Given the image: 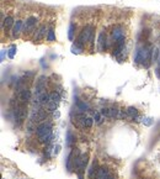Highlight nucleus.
Wrapping results in <instances>:
<instances>
[{
	"instance_id": "aec40b11",
	"label": "nucleus",
	"mask_w": 160,
	"mask_h": 179,
	"mask_svg": "<svg viewBox=\"0 0 160 179\" xmlns=\"http://www.w3.org/2000/svg\"><path fill=\"white\" fill-rule=\"evenodd\" d=\"M118 113L119 110L117 107H111L110 109V117H118Z\"/></svg>"
},
{
	"instance_id": "f8f14e48",
	"label": "nucleus",
	"mask_w": 160,
	"mask_h": 179,
	"mask_svg": "<svg viewBox=\"0 0 160 179\" xmlns=\"http://www.w3.org/2000/svg\"><path fill=\"white\" fill-rule=\"evenodd\" d=\"M127 115L129 116V117H132V119H139V116H138V110L136 107H133V106H131V107H128L127 109Z\"/></svg>"
},
{
	"instance_id": "a878e982",
	"label": "nucleus",
	"mask_w": 160,
	"mask_h": 179,
	"mask_svg": "<svg viewBox=\"0 0 160 179\" xmlns=\"http://www.w3.org/2000/svg\"><path fill=\"white\" fill-rule=\"evenodd\" d=\"M73 142H74V137H73V135H72L70 132H68V146H72Z\"/></svg>"
},
{
	"instance_id": "cd10ccee",
	"label": "nucleus",
	"mask_w": 160,
	"mask_h": 179,
	"mask_svg": "<svg viewBox=\"0 0 160 179\" xmlns=\"http://www.w3.org/2000/svg\"><path fill=\"white\" fill-rule=\"evenodd\" d=\"M108 179H113V178H108Z\"/></svg>"
},
{
	"instance_id": "b1692460",
	"label": "nucleus",
	"mask_w": 160,
	"mask_h": 179,
	"mask_svg": "<svg viewBox=\"0 0 160 179\" xmlns=\"http://www.w3.org/2000/svg\"><path fill=\"white\" fill-rule=\"evenodd\" d=\"M94 120H95L97 124H101V122H102V120H101V113H95Z\"/></svg>"
},
{
	"instance_id": "423d86ee",
	"label": "nucleus",
	"mask_w": 160,
	"mask_h": 179,
	"mask_svg": "<svg viewBox=\"0 0 160 179\" xmlns=\"http://www.w3.org/2000/svg\"><path fill=\"white\" fill-rule=\"evenodd\" d=\"M31 96H32V94H31V90H28V89H22L21 92H20V100H21L22 103H27V101H30L31 100Z\"/></svg>"
},
{
	"instance_id": "5701e85b",
	"label": "nucleus",
	"mask_w": 160,
	"mask_h": 179,
	"mask_svg": "<svg viewBox=\"0 0 160 179\" xmlns=\"http://www.w3.org/2000/svg\"><path fill=\"white\" fill-rule=\"evenodd\" d=\"M102 116H106V117H110V109L108 107H102L101 110H100Z\"/></svg>"
},
{
	"instance_id": "9d476101",
	"label": "nucleus",
	"mask_w": 160,
	"mask_h": 179,
	"mask_svg": "<svg viewBox=\"0 0 160 179\" xmlns=\"http://www.w3.org/2000/svg\"><path fill=\"white\" fill-rule=\"evenodd\" d=\"M3 25H4L5 31H6V30H10L11 27H14V25H15V22H14V19H13L11 16H7V17H5V19H4V22H3Z\"/></svg>"
},
{
	"instance_id": "7ed1b4c3",
	"label": "nucleus",
	"mask_w": 160,
	"mask_h": 179,
	"mask_svg": "<svg viewBox=\"0 0 160 179\" xmlns=\"http://www.w3.org/2000/svg\"><path fill=\"white\" fill-rule=\"evenodd\" d=\"M26 119V106L24 104H20L15 109V120L17 121V125H21Z\"/></svg>"
},
{
	"instance_id": "412c9836",
	"label": "nucleus",
	"mask_w": 160,
	"mask_h": 179,
	"mask_svg": "<svg viewBox=\"0 0 160 179\" xmlns=\"http://www.w3.org/2000/svg\"><path fill=\"white\" fill-rule=\"evenodd\" d=\"M78 106L81 111H87L89 110V105H86L85 103H81V101H78Z\"/></svg>"
},
{
	"instance_id": "dca6fc26",
	"label": "nucleus",
	"mask_w": 160,
	"mask_h": 179,
	"mask_svg": "<svg viewBox=\"0 0 160 179\" xmlns=\"http://www.w3.org/2000/svg\"><path fill=\"white\" fill-rule=\"evenodd\" d=\"M44 34H46V27H44V26H42L41 28H39V31H38V34H37V36H36V40H37V41H39V40H42V38H43V36H44Z\"/></svg>"
},
{
	"instance_id": "bb28decb",
	"label": "nucleus",
	"mask_w": 160,
	"mask_h": 179,
	"mask_svg": "<svg viewBox=\"0 0 160 179\" xmlns=\"http://www.w3.org/2000/svg\"><path fill=\"white\" fill-rule=\"evenodd\" d=\"M59 150H61V146H56L54 147V151H53V154H58V152H59Z\"/></svg>"
},
{
	"instance_id": "4468645a",
	"label": "nucleus",
	"mask_w": 160,
	"mask_h": 179,
	"mask_svg": "<svg viewBox=\"0 0 160 179\" xmlns=\"http://www.w3.org/2000/svg\"><path fill=\"white\" fill-rule=\"evenodd\" d=\"M51 138H52V132H49V134H46L41 137H38V141L41 143H47V142L51 141Z\"/></svg>"
},
{
	"instance_id": "a211bd4d",
	"label": "nucleus",
	"mask_w": 160,
	"mask_h": 179,
	"mask_svg": "<svg viewBox=\"0 0 160 179\" xmlns=\"http://www.w3.org/2000/svg\"><path fill=\"white\" fill-rule=\"evenodd\" d=\"M47 40H48V41H51V42L56 41V35H54L53 30H49V31H48V34H47Z\"/></svg>"
},
{
	"instance_id": "0eeeda50",
	"label": "nucleus",
	"mask_w": 160,
	"mask_h": 179,
	"mask_svg": "<svg viewBox=\"0 0 160 179\" xmlns=\"http://www.w3.org/2000/svg\"><path fill=\"white\" fill-rule=\"evenodd\" d=\"M36 22H37V19H36L35 16L28 17V19L26 20V24H25V32L28 31V30H32L33 26L36 25Z\"/></svg>"
},
{
	"instance_id": "ddd939ff",
	"label": "nucleus",
	"mask_w": 160,
	"mask_h": 179,
	"mask_svg": "<svg viewBox=\"0 0 160 179\" xmlns=\"http://www.w3.org/2000/svg\"><path fill=\"white\" fill-rule=\"evenodd\" d=\"M59 100H61V95H59L58 92H53L49 94V101H52V103H59Z\"/></svg>"
},
{
	"instance_id": "6e6552de",
	"label": "nucleus",
	"mask_w": 160,
	"mask_h": 179,
	"mask_svg": "<svg viewBox=\"0 0 160 179\" xmlns=\"http://www.w3.org/2000/svg\"><path fill=\"white\" fill-rule=\"evenodd\" d=\"M21 27H22V21L21 20H19V21L15 22L14 27H13V31H11V36L13 37H17L20 31H21Z\"/></svg>"
},
{
	"instance_id": "f257e3e1",
	"label": "nucleus",
	"mask_w": 160,
	"mask_h": 179,
	"mask_svg": "<svg viewBox=\"0 0 160 179\" xmlns=\"http://www.w3.org/2000/svg\"><path fill=\"white\" fill-rule=\"evenodd\" d=\"M150 59H152V49L148 46H143L142 48H139L137 51V56H136L137 63H142L145 67H148Z\"/></svg>"
},
{
	"instance_id": "39448f33",
	"label": "nucleus",
	"mask_w": 160,
	"mask_h": 179,
	"mask_svg": "<svg viewBox=\"0 0 160 179\" xmlns=\"http://www.w3.org/2000/svg\"><path fill=\"white\" fill-rule=\"evenodd\" d=\"M124 37V31H123V28L121 26H116L113 28V31H112V38L115 40V42L118 41L119 38H123Z\"/></svg>"
},
{
	"instance_id": "6ab92c4d",
	"label": "nucleus",
	"mask_w": 160,
	"mask_h": 179,
	"mask_svg": "<svg viewBox=\"0 0 160 179\" xmlns=\"http://www.w3.org/2000/svg\"><path fill=\"white\" fill-rule=\"evenodd\" d=\"M46 106L48 109V111H54L56 109H57V106H58V104L57 103H52V101H48V104Z\"/></svg>"
},
{
	"instance_id": "1a4fd4ad",
	"label": "nucleus",
	"mask_w": 160,
	"mask_h": 179,
	"mask_svg": "<svg viewBox=\"0 0 160 179\" xmlns=\"http://www.w3.org/2000/svg\"><path fill=\"white\" fill-rule=\"evenodd\" d=\"M96 179H108L107 168H99V171L96 173Z\"/></svg>"
},
{
	"instance_id": "f3484780",
	"label": "nucleus",
	"mask_w": 160,
	"mask_h": 179,
	"mask_svg": "<svg viewBox=\"0 0 160 179\" xmlns=\"http://www.w3.org/2000/svg\"><path fill=\"white\" fill-rule=\"evenodd\" d=\"M16 51H17V48H16V46H11L9 48V52H7V56H9V58H14L15 57V53H16Z\"/></svg>"
},
{
	"instance_id": "20e7f679",
	"label": "nucleus",
	"mask_w": 160,
	"mask_h": 179,
	"mask_svg": "<svg viewBox=\"0 0 160 179\" xmlns=\"http://www.w3.org/2000/svg\"><path fill=\"white\" fill-rule=\"evenodd\" d=\"M49 132H52V125L49 122H43L41 125H38L36 128V134L38 137H41L46 134H49Z\"/></svg>"
},
{
	"instance_id": "f03ea898",
	"label": "nucleus",
	"mask_w": 160,
	"mask_h": 179,
	"mask_svg": "<svg viewBox=\"0 0 160 179\" xmlns=\"http://www.w3.org/2000/svg\"><path fill=\"white\" fill-rule=\"evenodd\" d=\"M93 35H94V27H93L91 25H86V26L83 28V31L80 32V35H79V37H78V40H76V42H75V45H78V46H80V47H84V45H85L87 41H90V38L93 37Z\"/></svg>"
},
{
	"instance_id": "393cba45",
	"label": "nucleus",
	"mask_w": 160,
	"mask_h": 179,
	"mask_svg": "<svg viewBox=\"0 0 160 179\" xmlns=\"http://www.w3.org/2000/svg\"><path fill=\"white\" fill-rule=\"evenodd\" d=\"M74 28H75V25H74V24H72V25H70V28H69V35H68L69 40H73V34H74Z\"/></svg>"
},
{
	"instance_id": "4be33fe9",
	"label": "nucleus",
	"mask_w": 160,
	"mask_h": 179,
	"mask_svg": "<svg viewBox=\"0 0 160 179\" xmlns=\"http://www.w3.org/2000/svg\"><path fill=\"white\" fill-rule=\"evenodd\" d=\"M81 51H83V47H80V46H78V45H74L73 47H72V52L73 53H81Z\"/></svg>"
},
{
	"instance_id": "9b49d317",
	"label": "nucleus",
	"mask_w": 160,
	"mask_h": 179,
	"mask_svg": "<svg viewBox=\"0 0 160 179\" xmlns=\"http://www.w3.org/2000/svg\"><path fill=\"white\" fill-rule=\"evenodd\" d=\"M99 47L101 51H104L106 48V35H105V32H101L99 36Z\"/></svg>"
},
{
	"instance_id": "2eb2a0df",
	"label": "nucleus",
	"mask_w": 160,
	"mask_h": 179,
	"mask_svg": "<svg viewBox=\"0 0 160 179\" xmlns=\"http://www.w3.org/2000/svg\"><path fill=\"white\" fill-rule=\"evenodd\" d=\"M93 124H94V120L91 117H84L83 119V125L85 126V127H87V128H90L93 126Z\"/></svg>"
}]
</instances>
